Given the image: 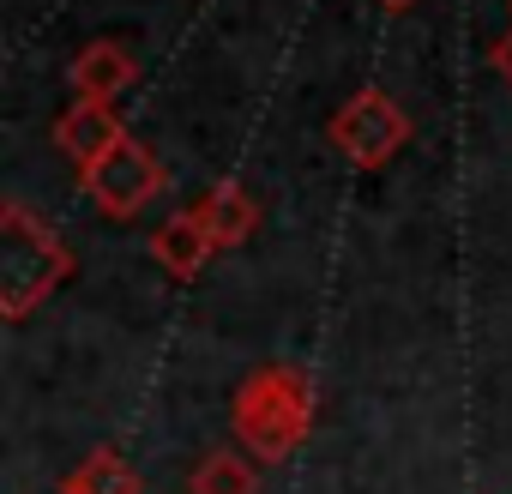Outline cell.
I'll return each mask as SVG.
<instances>
[{
  "instance_id": "8",
  "label": "cell",
  "mask_w": 512,
  "mask_h": 494,
  "mask_svg": "<svg viewBox=\"0 0 512 494\" xmlns=\"http://www.w3.org/2000/svg\"><path fill=\"white\" fill-rule=\"evenodd\" d=\"M217 254L211 247V235L199 229V217L193 211H181V217H169V223H157V235H151V260L175 278V284H193L199 272H205V260Z\"/></svg>"
},
{
  "instance_id": "6",
  "label": "cell",
  "mask_w": 512,
  "mask_h": 494,
  "mask_svg": "<svg viewBox=\"0 0 512 494\" xmlns=\"http://www.w3.org/2000/svg\"><path fill=\"white\" fill-rule=\"evenodd\" d=\"M193 217H199V229L211 235L217 254H229V247H241L253 229H260V205H253V193H247L241 181H217V187L193 205Z\"/></svg>"
},
{
  "instance_id": "1",
  "label": "cell",
  "mask_w": 512,
  "mask_h": 494,
  "mask_svg": "<svg viewBox=\"0 0 512 494\" xmlns=\"http://www.w3.org/2000/svg\"><path fill=\"white\" fill-rule=\"evenodd\" d=\"M229 428L253 464H284L314 434V374L296 362L253 368L229 398Z\"/></svg>"
},
{
  "instance_id": "2",
  "label": "cell",
  "mask_w": 512,
  "mask_h": 494,
  "mask_svg": "<svg viewBox=\"0 0 512 494\" xmlns=\"http://www.w3.org/2000/svg\"><path fill=\"white\" fill-rule=\"evenodd\" d=\"M67 278H73V247L25 199H7L0 205V314L31 320Z\"/></svg>"
},
{
  "instance_id": "10",
  "label": "cell",
  "mask_w": 512,
  "mask_h": 494,
  "mask_svg": "<svg viewBox=\"0 0 512 494\" xmlns=\"http://www.w3.org/2000/svg\"><path fill=\"white\" fill-rule=\"evenodd\" d=\"M61 488L67 494H139V476H133V464L115 446H97V452H85V464Z\"/></svg>"
},
{
  "instance_id": "4",
  "label": "cell",
  "mask_w": 512,
  "mask_h": 494,
  "mask_svg": "<svg viewBox=\"0 0 512 494\" xmlns=\"http://www.w3.org/2000/svg\"><path fill=\"white\" fill-rule=\"evenodd\" d=\"M79 187L97 199V211L103 217H115V223H127V217H139L163 187H169V175H163V163H157V151L151 145H139L133 133L103 157V163H91V169H79Z\"/></svg>"
},
{
  "instance_id": "13",
  "label": "cell",
  "mask_w": 512,
  "mask_h": 494,
  "mask_svg": "<svg viewBox=\"0 0 512 494\" xmlns=\"http://www.w3.org/2000/svg\"><path fill=\"white\" fill-rule=\"evenodd\" d=\"M55 494H67V488H55Z\"/></svg>"
},
{
  "instance_id": "11",
  "label": "cell",
  "mask_w": 512,
  "mask_h": 494,
  "mask_svg": "<svg viewBox=\"0 0 512 494\" xmlns=\"http://www.w3.org/2000/svg\"><path fill=\"white\" fill-rule=\"evenodd\" d=\"M494 73H506V85H512V31L494 43Z\"/></svg>"
},
{
  "instance_id": "7",
  "label": "cell",
  "mask_w": 512,
  "mask_h": 494,
  "mask_svg": "<svg viewBox=\"0 0 512 494\" xmlns=\"http://www.w3.org/2000/svg\"><path fill=\"white\" fill-rule=\"evenodd\" d=\"M133 73H139V61H133V49L115 43V37H97V43H85V49L73 55V91L91 97V103H115V97L133 85Z\"/></svg>"
},
{
  "instance_id": "9",
  "label": "cell",
  "mask_w": 512,
  "mask_h": 494,
  "mask_svg": "<svg viewBox=\"0 0 512 494\" xmlns=\"http://www.w3.org/2000/svg\"><path fill=\"white\" fill-rule=\"evenodd\" d=\"M187 494H260V470H253V458H241L235 446H211L193 464Z\"/></svg>"
},
{
  "instance_id": "5",
  "label": "cell",
  "mask_w": 512,
  "mask_h": 494,
  "mask_svg": "<svg viewBox=\"0 0 512 494\" xmlns=\"http://www.w3.org/2000/svg\"><path fill=\"white\" fill-rule=\"evenodd\" d=\"M127 139V127H121V115L109 109V103H91V97H79L61 121H55V145L79 163V169H91V163H103L115 145Z\"/></svg>"
},
{
  "instance_id": "12",
  "label": "cell",
  "mask_w": 512,
  "mask_h": 494,
  "mask_svg": "<svg viewBox=\"0 0 512 494\" xmlns=\"http://www.w3.org/2000/svg\"><path fill=\"white\" fill-rule=\"evenodd\" d=\"M380 7H392V13H404V7H416V0H380Z\"/></svg>"
},
{
  "instance_id": "3",
  "label": "cell",
  "mask_w": 512,
  "mask_h": 494,
  "mask_svg": "<svg viewBox=\"0 0 512 494\" xmlns=\"http://www.w3.org/2000/svg\"><path fill=\"white\" fill-rule=\"evenodd\" d=\"M326 139L338 145V157H350L356 169H386L404 145H410V115L392 91L362 85L326 127Z\"/></svg>"
}]
</instances>
